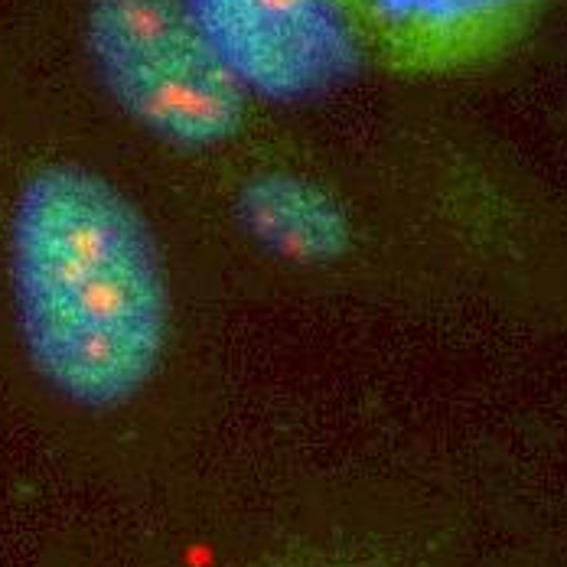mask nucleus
Listing matches in <instances>:
<instances>
[{"label": "nucleus", "instance_id": "1", "mask_svg": "<svg viewBox=\"0 0 567 567\" xmlns=\"http://www.w3.org/2000/svg\"><path fill=\"white\" fill-rule=\"evenodd\" d=\"M0 342L79 417L131 408L173 342L171 268L141 196L95 151L20 112L0 121Z\"/></svg>", "mask_w": 567, "mask_h": 567}, {"label": "nucleus", "instance_id": "2", "mask_svg": "<svg viewBox=\"0 0 567 567\" xmlns=\"http://www.w3.org/2000/svg\"><path fill=\"white\" fill-rule=\"evenodd\" d=\"M53 17L89 102L154 151L206 161L248 131L255 109L179 0H56Z\"/></svg>", "mask_w": 567, "mask_h": 567}, {"label": "nucleus", "instance_id": "3", "mask_svg": "<svg viewBox=\"0 0 567 567\" xmlns=\"http://www.w3.org/2000/svg\"><path fill=\"white\" fill-rule=\"evenodd\" d=\"M179 7L251 109L323 105L369 62L349 0H179Z\"/></svg>", "mask_w": 567, "mask_h": 567}, {"label": "nucleus", "instance_id": "4", "mask_svg": "<svg viewBox=\"0 0 567 567\" xmlns=\"http://www.w3.org/2000/svg\"><path fill=\"white\" fill-rule=\"evenodd\" d=\"M545 0H349L369 56L401 72H454L515 47Z\"/></svg>", "mask_w": 567, "mask_h": 567}, {"label": "nucleus", "instance_id": "5", "mask_svg": "<svg viewBox=\"0 0 567 567\" xmlns=\"http://www.w3.org/2000/svg\"><path fill=\"white\" fill-rule=\"evenodd\" d=\"M238 231L268 258L293 268H330L352 248V213L317 173L293 164H258L228 196Z\"/></svg>", "mask_w": 567, "mask_h": 567}, {"label": "nucleus", "instance_id": "6", "mask_svg": "<svg viewBox=\"0 0 567 567\" xmlns=\"http://www.w3.org/2000/svg\"><path fill=\"white\" fill-rule=\"evenodd\" d=\"M284 567H293V565H284Z\"/></svg>", "mask_w": 567, "mask_h": 567}]
</instances>
